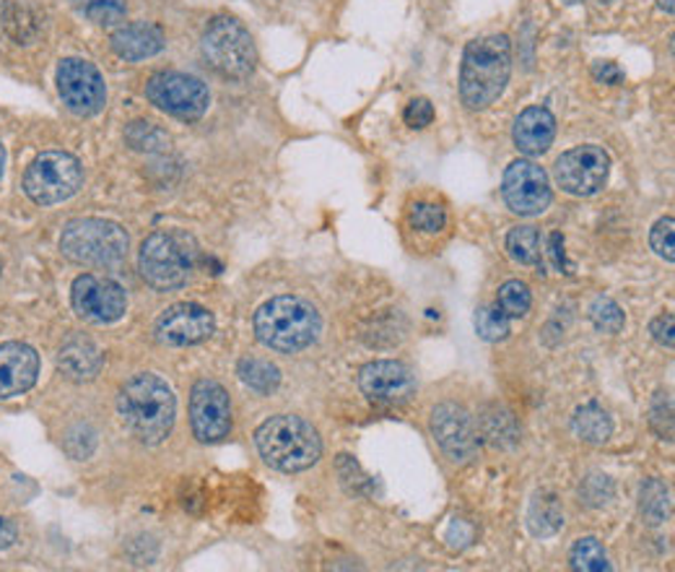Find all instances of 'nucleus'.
<instances>
[{
	"mask_svg": "<svg viewBox=\"0 0 675 572\" xmlns=\"http://www.w3.org/2000/svg\"><path fill=\"white\" fill-rule=\"evenodd\" d=\"M556 139V120L545 107H528L515 122V143L522 154L538 156L549 152Z\"/></svg>",
	"mask_w": 675,
	"mask_h": 572,
	"instance_id": "19",
	"label": "nucleus"
},
{
	"mask_svg": "<svg viewBox=\"0 0 675 572\" xmlns=\"http://www.w3.org/2000/svg\"><path fill=\"white\" fill-rule=\"evenodd\" d=\"M483 421H486V438L494 442V445H504V442L509 445V442H515V434L504 432V425L513 421V417H509L507 412H499V408H496L494 417H486Z\"/></svg>",
	"mask_w": 675,
	"mask_h": 572,
	"instance_id": "35",
	"label": "nucleus"
},
{
	"mask_svg": "<svg viewBox=\"0 0 675 572\" xmlns=\"http://www.w3.org/2000/svg\"><path fill=\"white\" fill-rule=\"evenodd\" d=\"M432 434L449 461L468 463L479 453V429L466 408L442 404L432 414Z\"/></svg>",
	"mask_w": 675,
	"mask_h": 572,
	"instance_id": "15",
	"label": "nucleus"
},
{
	"mask_svg": "<svg viewBox=\"0 0 675 572\" xmlns=\"http://www.w3.org/2000/svg\"><path fill=\"white\" fill-rule=\"evenodd\" d=\"M406 122L411 128H426L429 122L434 120V107H432V102L429 99H413L411 105L406 107Z\"/></svg>",
	"mask_w": 675,
	"mask_h": 572,
	"instance_id": "37",
	"label": "nucleus"
},
{
	"mask_svg": "<svg viewBox=\"0 0 675 572\" xmlns=\"http://www.w3.org/2000/svg\"><path fill=\"white\" fill-rule=\"evenodd\" d=\"M79 9L94 24H118L125 19V0H79Z\"/></svg>",
	"mask_w": 675,
	"mask_h": 572,
	"instance_id": "29",
	"label": "nucleus"
},
{
	"mask_svg": "<svg viewBox=\"0 0 675 572\" xmlns=\"http://www.w3.org/2000/svg\"><path fill=\"white\" fill-rule=\"evenodd\" d=\"M203 58L218 76L231 81H244L252 76L257 65L255 43L250 32L231 16H218L208 24L203 34Z\"/></svg>",
	"mask_w": 675,
	"mask_h": 572,
	"instance_id": "7",
	"label": "nucleus"
},
{
	"mask_svg": "<svg viewBox=\"0 0 675 572\" xmlns=\"http://www.w3.org/2000/svg\"><path fill=\"white\" fill-rule=\"evenodd\" d=\"M13 541H16V528H13L9 517L0 515V549H9Z\"/></svg>",
	"mask_w": 675,
	"mask_h": 572,
	"instance_id": "41",
	"label": "nucleus"
},
{
	"mask_svg": "<svg viewBox=\"0 0 675 572\" xmlns=\"http://www.w3.org/2000/svg\"><path fill=\"white\" fill-rule=\"evenodd\" d=\"M58 92L63 105L73 115L88 118L97 115L107 102V88L101 73L88 60L65 58L58 68Z\"/></svg>",
	"mask_w": 675,
	"mask_h": 572,
	"instance_id": "11",
	"label": "nucleus"
},
{
	"mask_svg": "<svg viewBox=\"0 0 675 572\" xmlns=\"http://www.w3.org/2000/svg\"><path fill=\"white\" fill-rule=\"evenodd\" d=\"M0 271H3V263H0Z\"/></svg>",
	"mask_w": 675,
	"mask_h": 572,
	"instance_id": "45",
	"label": "nucleus"
},
{
	"mask_svg": "<svg viewBox=\"0 0 675 572\" xmlns=\"http://www.w3.org/2000/svg\"><path fill=\"white\" fill-rule=\"evenodd\" d=\"M39 357L32 346L11 342L0 344V398L22 396L37 383Z\"/></svg>",
	"mask_w": 675,
	"mask_h": 572,
	"instance_id": "18",
	"label": "nucleus"
},
{
	"mask_svg": "<svg viewBox=\"0 0 675 572\" xmlns=\"http://www.w3.org/2000/svg\"><path fill=\"white\" fill-rule=\"evenodd\" d=\"M530 305H533V297H530V289L522 282H507L499 289V299H496V308L507 318L528 315Z\"/></svg>",
	"mask_w": 675,
	"mask_h": 572,
	"instance_id": "28",
	"label": "nucleus"
},
{
	"mask_svg": "<svg viewBox=\"0 0 675 572\" xmlns=\"http://www.w3.org/2000/svg\"><path fill=\"white\" fill-rule=\"evenodd\" d=\"M81 182H84V169L76 156L65 152L39 154L24 175L26 195L39 206L68 201L79 193Z\"/></svg>",
	"mask_w": 675,
	"mask_h": 572,
	"instance_id": "8",
	"label": "nucleus"
},
{
	"mask_svg": "<svg viewBox=\"0 0 675 572\" xmlns=\"http://www.w3.org/2000/svg\"><path fill=\"white\" fill-rule=\"evenodd\" d=\"M513 73V45L507 34H491L466 47L460 71V97L468 110H486L502 97Z\"/></svg>",
	"mask_w": 675,
	"mask_h": 572,
	"instance_id": "2",
	"label": "nucleus"
},
{
	"mask_svg": "<svg viewBox=\"0 0 675 572\" xmlns=\"http://www.w3.org/2000/svg\"><path fill=\"white\" fill-rule=\"evenodd\" d=\"M261 344L276 351H302L320 336V315L302 297H273L255 312Z\"/></svg>",
	"mask_w": 675,
	"mask_h": 572,
	"instance_id": "4",
	"label": "nucleus"
},
{
	"mask_svg": "<svg viewBox=\"0 0 675 572\" xmlns=\"http://www.w3.org/2000/svg\"><path fill=\"white\" fill-rule=\"evenodd\" d=\"M571 568L582 570V572H603L611 570L608 555H605L603 544L598 539H592V536H584V539H579L575 547H571Z\"/></svg>",
	"mask_w": 675,
	"mask_h": 572,
	"instance_id": "27",
	"label": "nucleus"
},
{
	"mask_svg": "<svg viewBox=\"0 0 675 572\" xmlns=\"http://www.w3.org/2000/svg\"><path fill=\"white\" fill-rule=\"evenodd\" d=\"M571 427H575L577 438H582L584 442H595V445L608 440L613 432L611 417L598 404H588V406L577 408L575 419H571Z\"/></svg>",
	"mask_w": 675,
	"mask_h": 572,
	"instance_id": "23",
	"label": "nucleus"
},
{
	"mask_svg": "<svg viewBox=\"0 0 675 572\" xmlns=\"http://www.w3.org/2000/svg\"><path fill=\"white\" fill-rule=\"evenodd\" d=\"M214 315L195 302L172 305L156 320V338L167 346H193L210 338L214 333Z\"/></svg>",
	"mask_w": 675,
	"mask_h": 572,
	"instance_id": "17",
	"label": "nucleus"
},
{
	"mask_svg": "<svg viewBox=\"0 0 675 572\" xmlns=\"http://www.w3.org/2000/svg\"><path fill=\"white\" fill-rule=\"evenodd\" d=\"M564 3H569V5H575V3H582V0H564Z\"/></svg>",
	"mask_w": 675,
	"mask_h": 572,
	"instance_id": "44",
	"label": "nucleus"
},
{
	"mask_svg": "<svg viewBox=\"0 0 675 572\" xmlns=\"http://www.w3.org/2000/svg\"><path fill=\"white\" fill-rule=\"evenodd\" d=\"M590 318L592 323H595L598 331L603 333H622L624 331V310L618 308L613 299H605V297H598L595 302L590 305Z\"/></svg>",
	"mask_w": 675,
	"mask_h": 572,
	"instance_id": "31",
	"label": "nucleus"
},
{
	"mask_svg": "<svg viewBox=\"0 0 675 572\" xmlns=\"http://www.w3.org/2000/svg\"><path fill=\"white\" fill-rule=\"evenodd\" d=\"M146 94L159 110L174 115L180 120L203 118L210 105L208 86L201 79L177 71L156 73L146 84Z\"/></svg>",
	"mask_w": 675,
	"mask_h": 572,
	"instance_id": "9",
	"label": "nucleus"
},
{
	"mask_svg": "<svg viewBox=\"0 0 675 572\" xmlns=\"http://www.w3.org/2000/svg\"><path fill=\"white\" fill-rule=\"evenodd\" d=\"M197 263V242L188 231H154L141 245L138 269L148 286L156 291H172L188 284Z\"/></svg>",
	"mask_w": 675,
	"mask_h": 572,
	"instance_id": "5",
	"label": "nucleus"
},
{
	"mask_svg": "<svg viewBox=\"0 0 675 572\" xmlns=\"http://www.w3.org/2000/svg\"><path fill=\"white\" fill-rule=\"evenodd\" d=\"M660 421H665V427L673 432V404H671V398H665V406H663V398H658V404L652 406V427L658 429Z\"/></svg>",
	"mask_w": 675,
	"mask_h": 572,
	"instance_id": "40",
	"label": "nucleus"
},
{
	"mask_svg": "<svg viewBox=\"0 0 675 572\" xmlns=\"http://www.w3.org/2000/svg\"><path fill=\"white\" fill-rule=\"evenodd\" d=\"M658 5L663 9L665 13H673L675 11V0H658Z\"/></svg>",
	"mask_w": 675,
	"mask_h": 572,
	"instance_id": "42",
	"label": "nucleus"
},
{
	"mask_svg": "<svg viewBox=\"0 0 675 572\" xmlns=\"http://www.w3.org/2000/svg\"><path fill=\"white\" fill-rule=\"evenodd\" d=\"M237 372H240L242 383L252 388L255 393H261V396H268V393L281 385V372H278V367L268 362V359H242Z\"/></svg>",
	"mask_w": 675,
	"mask_h": 572,
	"instance_id": "24",
	"label": "nucleus"
},
{
	"mask_svg": "<svg viewBox=\"0 0 675 572\" xmlns=\"http://www.w3.org/2000/svg\"><path fill=\"white\" fill-rule=\"evenodd\" d=\"M60 250L79 265L107 269L128 255V235L120 224L107 219H73L60 235Z\"/></svg>",
	"mask_w": 675,
	"mask_h": 572,
	"instance_id": "6",
	"label": "nucleus"
},
{
	"mask_svg": "<svg viewBox=\"0 0 675 572\" xmlns=\"http://www.w3.org/2000/svg\"><path fill=\"white\" fill-rule=\"evenodd\" d=\"M118 412L122 425L135 440L156 445L172 432L174 396L172 388L152 372L135 374L122 385L118 396Z\"/></svg>",
	"mask_w": 675,
	"mask_h": 572,
	"instance_id": "1",
	"label": "nucleus"
},
{
	"mask_svg": "<svg viewBox=\"0 0 675 572\" xmlns=\"http://www.w3.org/2000/svg\"><path fill=\"white\" fill-rule=\"evenodd\" d=\"M579 494L590 508H603L613 497V485L605 474H590L579 487Z\"/></svg>",
	"mask_w": 675,
	"mask_h": 572,
	"instance_id": "33",
	"label": "nucleus"
},
{
	"mask_svg": "<svg viewBox=\"0 0 675 572\" xmlns=\"http://www.w3.org/2000/svg\"><path fill=\"white\" fill-rule=\"evenodd\" d=\"M112 50L125 60H146L161 52L164 37L152 24H128L112 34Z\"/></svg>",
	"mask_w": 675,
	"mask_h": 572,
	"instance_id": "20",
	"label": "nucleus"
},
{
	"mask_svg": "<svg viewBox=\"0 0 675 572\" xmlns=\"http://www.w3.org/2000/svg\"><path fill=\"white\" fill-rule=\"evenodd\" d=\"M611 159L600 146H577L556 159V182L569 195L588 199L608 182Z\"/></svg>",
	"mask_w": 675,
	"mask_h": 572,
	"instance_id": "10",
	"label": "nucleus"
},
{
	"mask_svg": "<svg viewBox=\"0 0 675 572\" xmlns=\"http://www.w3.org/2000/svg\"><path fill=\"white\" fill-rule=\"evenodd\" d=\"M190 425L201 442H221L231 432V404L216 380H197L190 393Z\"/></svg>",
	"mask_w": 675,
	"mask_h": 572,
	"instance_id": "13",
	"label": "nucleus"
},
{
	"mask_svg": "<svg viewBox=\"0 0 675 572\" xmlns=\"http://www.w3.org/2000/svg\"><path fill=\"white\" fill-rule=\"evenodd\" d=\"M71 302L73 310L79 312V318L97 325L114 323V320L125 315L128 308L125 289H122L120 284H114L112 278H101L94 274H84L73 282Z\"/></svg>",
	"mask_w": 675,
	"mask_h": 572,
	"instance_id": "12",
	"label": "nucleus"
},
{
	"mask_svg": "<svg viewBox=\"0 0 675 572\" xmlns=\"http://www.w3.org/2000/svg\"><path fill=\"white\" fill-rule=\"evenodd\" d=\"M528 526L535 536H554L562 531L564 513L554 494H535L528 510Z\"/></svg>",
	"mask_w": 675,
	"mask_h": 572,
	"instance_id": "22",
	"label": "nucleus"
},
{
	"mask_svg": "<svg viewBox=\"0 0 675 572\" xmlns=\"http://www.w3.org/2000/svg\"><path fill=\"white\" fill-rule=\"evenodd\" d=\"M639 513H642L644 523H650V526H660V523L671 517V494H667L663 481H644L642 494H639Z\"/></svg>",
	"mask_w": 675,
	"mask_h": 572,
	"instance_id": "25",
	"label": "nucleus"
},
{
	"mask_svg": "<svg viewBox=\"0 0 675 572\" xmlns=\"http://www.w3.org/2000/svg\"><path fill=\"white\" fill-rule=\"evenodd\" d=\"M359 385L366 398L382 406H403L415 393L413 372L393 359L366 365L359 374Z\"/></svg>",
	"mask_w": 675,
	"mask_h": 572,
	"instance_id": "16",
	"label": "nucleus"
},
{
	"mask_svg": "<svg viewBox=\"0 0 675 572\" xmlns=\"http://www.w3.org/2000/svg\"><path fill=\"white\" fill-rule=\"evenodd\" d=\"M257 451L265 458V463L284 474H299L315 466L323 453L315 427L302 417H291V414H281V417H270L261 429L255 432Z\"/></svg>",
	"mask_w": 675,
	"mask_h": 572,
	"instance_id": "3",
	"label": "nucleus"
},
{
	"mask_svg": "<svg viewBox=\"0 0 675 572\" xmlns=\"http://www.w3.org/2000/svg\"><path fill=\"white\" fill-rule=\"evenodd\" d=\"M592 76H595V81H600V84L608 86H618L624 81L622 68L616 63H608V60H600V63L592 65Z\"/></svg>",
	"mask_w": 675,
	"mask_h": 572,
	"instance_id": "39",
	"label": "nucleus"
},
{
	"mask_svg": "<svg viewBox=\"0 0 675 572\" xmlns=\"http://www.w3.org/2000/svg\"><path fill=\"white\" fill-rule=\"evenodd\" d=\"M475 536V528L470 526L468 521H462V517H455L453 523H449L447 534H445V541L449 544L453 549H466L470 541H473Z\"/></svg>",
	"mask_w": 675,
	"mask_h": 572,
	"instance_id": "36",
	"label": "nucleus"
},
{
	"mask_svg": "<svg viewBox=\"0 0 675 572\" xmlns=\"http://www.w3.org/2000/svg\"><path fill=\"white\" fill-rule=\"evenodd\" d=\"M673 325H675L673 315H660V318H654L652 323H650V333H652L654 342L667 346V349H673V342H675Z\"/></svg>",
	"mask_w": 675,
	"mask_h": 572,
	"instance_id": "38",
	"label": "nucleus"
},
{
	"mask_svg": "<svg viewBox=\"0 0 675 572\" xmlns=\"http://www.w3.org/2000/svg\"><path fill=\"white\" fill-rule=\"evenodd\" d=\"M502 193L507 206L520 216H538L551 206L549 175L530 159H517L507 167Z\"/></svg>",
	"mask_w": 675,
	"mask_h": 572,
	"instance_id": "14",
	"label": "nucleus"
},
{
	"mask_svg": "<svg viewBox=\"0 0 675 572\" xmlns=\"http://www.w3.org/2000/svg\"><path fill=\"white\" fill-rule=\"evenodd\" d=\"M58 367L68 380H94L101 370V354L88 338H71L58 354Z\"/></svg>",
	"mask_w": 675,
	"mask_h": 572,
	"instance_id": "21",
	"label": "nucleus"
},
{
	"mask_svg": "<svg viewBox=\"0 0 675 572\" xmlns=\"http://www.w3.org/2000/svg\"><path fill=\"white\" fill-rule=\"evenodd\" d=\"M650 245L654 253H658L660 258H665L667 263L675 261V224L671 216L654 224V229L650 235Z\"/></svg>",
	"mask_w": 675,
	"mask_h": 572,
	"instance_id": "34",
	"label": "nucleus"
},
{
	"mask_svg": "<svg viewBox=\"0 0 675 572\" xmlns=\"http://www.w3.org/2000/svg\"><path fill=\"white\" fill-rule=\"evenodd\" d=\"M3 167H5V152L3 146H0V177H3Z\"/></svg>",
	"mask_w": 675,
	"mask_h": 572,
	"instance_id": "43",
	"label": "nucleus"
},
{
	"mask_svg": "<svg viewBox=\"0 0 675 572\" xmlns=\"http://www.w3.org/2000/svg\"><path fill=\"white\" fill-rule=\"evenodd\" d=\"M507 250L513 255V261L522 265H535L543 255V242L535 227H517L509 231L507 237Z\"/></svg>",
	"mask_w": 675,
	"mask_h": 572,
	"instance_id": "26",
	"label": "nucleus"
},
{
	"mask_svg": "<svg viewBox=\"0 0 675 572\" xmlns=\"http://www.w3.org/2000/svg\"><path fill=\"white\" fill-rule=\"evenodd\" d=\"M475 331L483 342H504L509 336V318L499 308H481L475 312Z\"/></svg>",
	"mask_w": 675,
	"mask_h": 572,
	"instance_id": "30",
	"label": "nucleus"
},
{
	"mask_svg": "<svg viewBox=\"0 0 675 572\" xmlns=\"http://www.w3.org/2000/svg\"><path fill=\"white\" fill-rule=\"evenodd\" d=\"M411 224L415 229L426 231V235H434V231L445 229L447 214L445 208L436 206V203H415L411 211Z\"/></svg>",
	"mask_w": 675,
	"mask_h": 572,
	"instance_id": "32",
	"label": "nucleus"
}]
</instances>
